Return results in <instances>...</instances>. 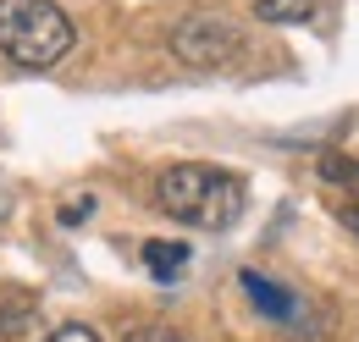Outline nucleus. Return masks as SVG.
<instances>
[{
    "mask_svg": "<svg viewBox=\"0 0 359 342\" xmlns=\"http://www.w3.org/2000/svg\"><path fill=\"white\" fill-rule=\"evenodd\" d=\"M238 287L249 293V303L266 315V320H299V299L287 293V287H276V282H266L260 271H243L238 276Z\"/></svg>",
    "mask_w": 359,
    "mask_h": 342,
    "instance_id": "20e7f679",
    "label": "nucleus"
},
{
    "mask_svg": "<svg viewBox=\"0 0 359 342\" xmlns=\"http://www.w3.org/2000/svg\"><path fill=\"white\" fill-rule=\"evenodd\" d=\"M39 326V299L34 293H6L0 303V342H28Z\"/></svg>",
    "mask_w": 359,
    "mask_h": 342,
    "instance_id": "39448f33",
    "label": "nucleus"
},
{
    "mask_svg": "<svg viewBox=\"0 0 359 342\" xmlns=\"http://www.w3.org/2000/svg\"><path fill=\"white\" fill-rule=\"evenodd\" d=\"M89 210H94V199H89V193H78L72 205H61V226H83V221H89Z\"/></svg>",
    "mask_w": 359,
    "mask_h": 342,
    "instance_id": "1a4fd4ad",
    "label": "nucleus"
},
{
    "mask_svg": "<svg viewBox=\"0 0 359 342\" xmlns=\"http://www.w3.org/2000/svg\"><path fill=\"white\" fill-rule=\"evenodd\" d=\"M144 271L155 282H177L188 271V243H144Z\"/></svg>",
    "mask_w": 359,
    "mask_h": 342,
    "instance_id": "423d86ee",
    "label": "nucleus"
},
{
    "mask_svg": "<svg viewBox=\"0 0 359 342\" xmlns=\"http://www.w3.org/2000/svg\"><path fill=\"white\" fill-rule=\"evenodd\" d=\"M128 342H188L182 331H172V326H133L128 331Z\"/></svg>",
    "mask_w": 359,
    "mask_h": 342,
    "instance_id": "6e6552de",
    "label": "nucleus"
},
{
    "mask_svg": "<svg viewBox=\"0 0 359 342\" xmlns=\"http://www.w3.org/2000/svg\"><path fill=\"white\" fill-rule=\"evenodd\" d=\"M78 28L55 0H0V55L22 72H50L72 55Z\"/></svg>",
    "mask_w": 359,
    "mask_h": 342,
    "instance_id": "f03ea898",
    "label": "nucleus"
},
{
    "mask_svg": "<svg viewBox=\"0 0 359 342\" xmlns=\"http://www.w3.org/2000/svg\"><path fill=\"white\" fill-rule=\"evenodd\" d=\"M260 22H276V28H293V22H310L320 11V0H249Z\"/></svg>",
    "mask_w": 359,
    "mask_h": 342,
    "instance_id": "0eeeda50",
    "label": "nucleus"
},
{
    "mask_svg": "<svg viewBox=\"0 0 359 342\" xmlns=\"http://www.w3.org/2000/svg\"><path fill=\"white\" fill-rule=\"evenodd\" d=\"M348 226H354V232H359V205H354V210H348Z\"/></svg>",
    "mask_w": 359,
    "mask_h": 342,
    "instance_id": "9b49d317",
    "label": "nucleus"
},
{
    "mask_svg": "<svg viewBox=\"0 0 359 342\" xmlns=\"http://www.w3.org/2000/svg\"><path fill=\"white\" fill-rule=\"evenodd\" d=\"M155 205L182 221V226H199V232H226L243 205H249V188L243 177H232L222 166H199V160H182L166 166L155 177Z\"/></svg>",
    "mask_w": 359,
    "mask_h": 342,
    "instance_id": "f257e3e1",
    "label": "nucleus"
},
{
    "mask_svg": "<svg viewBox=\"0 0 359 342\" xmlns=\"http://www.w3.org/2000/svg\"><path fill=\"white\" fill-rule=\"evenodd\" d=\"M238 50H243L238 22H226L216 11H194V17H182L172 28V55L188 72H222V67L238 61Z\"/></svg>",
    "mask_w": 359,
    "mask_h": 342,
    "instance_id": "7ed1b4c3",
    "label": "nucleus"
},
{
    "mask_svg": "<svg viewBox=\"0 0 359 342\" xmlns=\"http://www.w3.org/2000/svg\"><path fill=\"white\" fill-rule=\"evenodd\" d=\"M45 342H100V331H94V326H61V331H50Z\"/></svg>",
    "mask_w": 359,
    "mask_h": 342,
    "instance_id": "9d476101",
    "label": "nucleus"
}]
</instances>
